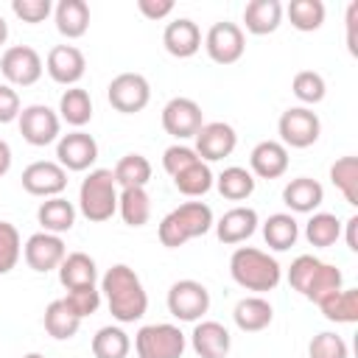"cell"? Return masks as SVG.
Segmentation results:
<instances>
[{"label": "cell", "mask_w": 358, "mask_h": 358, "mask_svg": "<svg viewBox=\"0 0 358 358\" xmlns=\"http://www.w3.org/2000/svg\"><path fill=\"white\" fill-rule=\"evenodd\" d=\"M92 355L95 358H126L131 350V338L123 327L117 324H106L92 336Z\"/></svg>", "instance_id": "35"}, {"label": "cell", "mask_w": 358, "mask_h": 358, "mask_svg": "<svg viewBox=\"0 0 358 358\" xmlns=\"http://www.w3.org/2000/svg\"><path fill=\"white\" fill-rule=\"evenodd\" d=\"M344 227H347V246H350V252H358V238H355V229H358V215H350V218L344 221Z\"/></svg>", "instance_id": "51"}, {"label": "cell", "mask_w": 358, "mask_h": 358, "mask_svg": "<svg viewBox=\"0 0 358 358\" xmlns=\"http://www.w3.org/2000/svg\"><path fill=\"white\" fill-rule=\"evenodd\" d=\"M204 50L215 64H235L246 50V36L238 22H215L204 36Z\"/></svg>", "instance_id": "12"}, {"label": "cell", "mask_w": 358, "mask_h": 358, "mask_svg": "<svg viewBox=\"0 0 358 358\" xmlns=\"http://www.w3.org/2000/svg\"><path fill=\"white\" fill-rule=\"evenodd\" d=\"M117 193L112 171L92 168L78 187V213L92 224H103L117 213Z\"/></svg>", "instance_id": "4"}, {"label": "cell", "mask_w": 358, "mask_h": 358, "mask_svg": "<svg viewBox=\"0 0 358 358\" xmlns=\"http://www.w3.org/2000/svg\"><path fill=\"white\" fill-rule=\"evenodd\" d=\"M101 296L109 305V313L120 324H131L145 316L148 310V294L137 277V271L126 263H115L101 277Z\"/></svg>", "instance_id": "1"}, {"label": "cell", "mask_w": 358, "mask_h": 358, "mask_svg": "<svg viewBox=\"0 0 358 358\" xmlns=\"http://www.w3.org/2000/svg\"><path fill=\"white\" fill-rule=\"evenodd\" d=\"M229 274L241 288L255 291L260 296L280 285L282 266L277 263V257H271L257 246H238L229 257Z\"/></svg>", "instance_id": "2"}, {"label": "cell", "mask_w": 358, "mask_h": 358, "mask_svg": "<svg viewBox=\"0 0 358 358\" xmlns=\"http://www.w3.org/2000/svg\"><path fill=\"white\" fill-rule=\"evenodd\" d=\"M296 238H299V224L291 213H274L263 221V241L268 243V249L285 252L296 243Z\"/></svg>", "instance_id": "31"}, {"label": "cell", "mask_w": 358, "mask_h": 358, "mask_svg": "<svg viewBox=\"0 0 358 358\" xmlns=\"http://www.w3.org/2000/svg\"><path fill=\"white\" fill-rule=\"evenodd\" d=\"M282 14L291 20V25L302 34H310V31H319L322 22H324V3L322 0H291Z\"/></svg>", "instance_id": "37"}, {"label": "cell", "mask_w": 358, "mask_h": 358, "mask_svg": "<svg viewBox=\"0 0 358 358\" xmlns=\"http://www.w3.org/2000/svg\"><path fill=\"white\" fill-rule=\"evenodd\" d=\"M257 224H260L257 213H255L252 207H241V204H238V207L227 210V213H224L213 227H215V235H218V241H221V243L235 246V243L249 241V238L255 235Z\"/></svg>", "instance_id": "20"}, {"label": "cell", "mask_w": 358, "mask_h": 358, "mask_svg": "<svg viewBox=\"0 0 358 358\" xmlns=\"http://www.w3.org/2000/svg\"><path fill=\"white\" fill-rule=\"evenodd\" d=\"M67 187V171L53 159H36L22 171V190L39 199L62 196Z\"/></svg>", "instance_id": "15"}, {"label": "cell", "mask_w": 358, "mask_h": 358, "mask_svg": "<svg viewBox=\"0 0 358 358\" xmlns=\"http://www.w3.org/2000/svg\"><path fill=\"white\" fill-rule=\"evenodd\" d=\"M22 257V238L14 224L0 221V274H8Z\"/></svg>", "instance_id": "42"}, {"label": "cell", "mask_w": 358, "mask_h": 358, "mask_svg": "<svg viewBox=\"0 0 358 358\" xmlns=\"http://www.w3.org/2000/svg\"><path fill=\"white\" fill-rule=\"evenodd\" d=\"M308 358H350V347L338 333L324 330V333H316L310 338Z\"/></svg>", "instance_id": "43"}, {"label": "cell", "mask_w": 358, "mask_h": 358, "mask_svg": "<svg viewBox=\"0 0 358 358\" xmlns=\"http://www.w3.org/2000/svg\"><path fill=\"white\" fill-rule=\"evenodd\" d=\"M117 213L123 218V224L129 227H143L151 218V196L145 193V187H123L117 193Z\"/></svg>", "instance_id": "32"}, {"label": "cell", "mask_w": 358, "mask_h": 358, "mask_svg": "<svg viewBox=\"0 0 358 358\" xmlns=\"http://www.w3.org/2000/svg\"><path fill=\"white\" fill-rule=\"evenodd\" d=\"M330 182L341 190L344 201H347L350 207H355V204H358V157L347 154V157L336 159V162L330 165Z\"/></svg>", "instance_id": "39"}, {"label": "cell", "mask_w": 358, "mask_h": 358, "mask_svg": "<svg viewBox=\"0 0 358 358\" xmlns=\"http://www.w3.org/2000/svg\"><path fill=\"white\" fill-rule=\"evenodd\" d=\"M319 266H322V260L316 255H299V257H294V263L288 268V285L296 294H305V288L313 280V274L319 271Z\"/></svg>", "instance_id": "45"}, {"label": "cell", "mask_w": 358, "mask_h": 358, "mask_svg": "<svg viewBox=\"0 0 358 358\" xmlns=\"http://www.w3.org/2000/svg\"><path fill=\"white\" fill-rule=\"evenodd\" d=\"M324 201V187L310 176H296L282 187V204L291 213H316Z\"/></svg>", "instance_id": "22"}, {"label": "cell", "mask_w": 358, "mask_h": 358, "mask_svg": "<svg viewBox=\"0 0 358 358\" xmlns=\"http://www.w3.org/2000/svg\"><path fill=\"white\" fill-rule=\"evenodd\" d=\"M196 145H193V151L199 154V159L201 162H218V159H224V157H229L232 151H235V145H238V134H235V129L229 126V123H224V120H213V123H204L199 131H196Z\"/></svg>", "instance_id": "14"}, {"label": "cell", "mask_w": 358, "mask_h": 358, "mask_svg": "<svg viewBox=\"0 0 358 358\" xmlns=\"http://www.w3.org/2000/svg\"><path fill=\"white\" fill-rule=\"evenodd\" d=\"M204 126V112L193 98H171L162 106V129L176 137V140H187L196 137V131Z\"/></svg>", "instance_id": "13"}, {"label": "cell", "mask_w": 358, "mask_h": 358, "mask_svg": "<svg viewBox=\"0 0 358 358\" xmlns=\"http://www.w3.org/2000/svg\"><path fill=\"white\" fill-rule=\"evenodd\" d=\"M64 255H67V246H64L62 235H50V232H34L22 246V257H25L28 268L39 271V274L59 268Z\"/></svg>", "instance_id": "16"}, {"label": "cell", "mask_w": 358, "mask_h": 358, "mask_svg": "<svg viewBox=\"0 0 358 358\" xmlns=\"http://www.w3.org/2000/svg\"><path fill=\"white\" fill-rule=\"evenodd\" d=\"M6 39H8V22H6V17L0 14V48L6 45Z\"/></svg>", "instance_id": "53"}, {"label": "cell", "mask_w": 358, "mask_h": 358, "mask_svg": "<svg viewBox=\"0 0 358 358\" xmlns=\"http://www.w3.org/2000/svg\"><path fill=\"white\" fill-rule=\"evenodd\" d=\"M98 159V143L92 134H87L84 129H76V131H67L56 140V162L64 168V171H90Z\"/></svg>", "instance_id": "11"}, {"label": "cell", "mask_w": 358, "mask_h": 358, "mask_svg": "<svg viewBox=\"0 0 358 358\" xmlns=\"http://www.w3.org/2000/svg\"><path fill=\"white\" fill-rule=\"evenodd\" d=\"M213 224H215V218H213L210 204H204V201H185V204H179L176 210H171L159 221L157 235H159V243L165 249H179V246H185L193 238H204L213 229Z\"/></svg>", "instance_id": "3"}, {"label": "cell", "mask_w": 358, "mask_h": 358, "mask_svg": "<svg viewBox=\"0 0 358 358\" xmlns=\"http://www.w3.org/2000/svg\"><path fill=\"white\" fill-rule=\"evenodd\" d=\"M137 11L145 20H165L173 11V0H137Z\"/></svg>", "instance_id": "49"}, {"label": "cell", "mask_w": 358, "mask_h": 358, "mask_svg": "<svg viewBox=\"0 0 358 358\" xmlns=\"http://www.w3.org/2000/svg\"><path fill=\"white\" fill-rule=\"evenodd\" d=\"M0 73L8 87H34L42 78L45 64L31 45H11L0 56Z\"/></svg>", "instance_id": "8"}, {"label": "cell", "mask_w": 358, "mask_h": 358, "mask_svg": "<svg viewBox=\"0 0 358 358\" xmlns=\"http://www.w3.org/2000/svg\"><path fill=\"white\" fill-rule=\"evenodd\" d=\"M232 319H235L238 330H243V333H260V330H266L271 324L274 308H271V302L266 296H257V294L255 296H243L235 305Z\"/></svg>", "instance_id": "24"}, {"label": "cell", "mask_w": 358, "mask_h": 358, "mask_svg": "<svg viewBox=\"0 0 358 358\" xmlns=\"http://www.w3.org/2000/svg\"><path fill=\"white\" fill-rule=\"evenodd\" d=\"M341 238V221L333 213H310L305 224V241L316 249H327Z\"/></svg>", "instance_id": "36"}, {"label": "cell", "mask_w": 358, "mask_h": 358, "mask_svg": "<svg viewBox=\"0 0 358 358\" xmlns=\"http://www.w3.org/2000/svg\"><path fill=\"white\" fill-rule=\"evenodd\" d=\"M288 171V148L280 140H260L249 154V173L260 179H280Z\"/></svg>", "instance_id": "19"}, {"label": "cell", "mask_w": 358, "mask_h": 358, "mask_svg": "<svg viewBox=\"0 0 358 358\" xmlns=\"http://www.w3.org/2000/svg\"><path fill=\"white\" fill-rule=\"evenodd\" d=\"M59 120L73 129H81L92 120V98L84 87H67L59 98Z\"/></svg>", "instance_id": "29"}, {"label": "cell", "mask_w": 358, "mask_h": 358, "mask_svg": "<svg viewBox=\"0 0 358 358\" xmlns=\"http://www.w3.org/2000/svg\"><path fill=\"white\" fill-rule=\"evenodd\" d=\"M344 288V274H341V268H336L333 263H324L322 260V266H319V271L313 274V280L308 282V288H305V299H310V302H319V299H324L327 294H333V291H341Z\"/></svg>", "instance_id": "40"}, {"label": "cell", "mask_w": 358, "mask_h": 358, "mask_svg": "<svg viewBox=\"0 0 358 358\" xmlns=\"http://www.w3.org/2000/svg\"><path fill=\"white\" fill-rule=\"evenodd\" d=\"M213 185H215V176H213L210 165L201 162V159L193 162L190 168H185L182 173L173 176V187H176L182 196H187V199H199V196H204Z\"/></svg>", "instance_id": "38"}, {"label": "cell", "mask_w": 358, "mask_h": 358, "mask_svg": "<svg viewBox=\"0 0 358 358\" xmlns=\"http://www.w3.org/2000/svg\"><path fill=\"white\" fill-rule=\"evenodd\" d=\"M22 358H45L42 352H28V355H22Z\"/></svg>", "instance_id": "54"}, {"label": "cell", "mask_w": 358, "mask_h": 358, "mask_svg": "<svg viewBox=\"0 0 358 358\" xmlns=\"http://www.w3.org/2000/svg\"><path fill=\"white\" fill-rule=\"evenodd\" d=\"M255 182L257 179L246 168H241V165H229V168H224L215 176V187H218V193L227 201H243V199H249L255 193Z\"/></svg>", "instance_id": "34"}, {"label": "cell", "mask_w": 358, "mask_h": 358, "mask_svg": "<svg viewBox=\"0 0 358 358\" xmlns=\"http://www.w3.org/2000/svg\"><path fill=\"white\" fill-rule=\"evenodd\" d=\"M42 324H45V333H48L50 338L67 341V338H73V336L78 333L81 319L67 308L64 299H53V302H48V308H45Z\"/></svg>", "instance_id": "30"}, {"label": "cell", "mask_w": 358, "mask_h": 358, "mask_svg": "<svg viewBox=\"0 0 358 358\" xmlns=\"http://www.w3.org/2000/svg\"><path fill=\"white\" fill-rule=\"evenodd\" d=\"M162 45H165V50H168L171 56H176V59H190V56H196L199 48H201V31H199V25H196L193 20L179 17V20H173V22L165 25V31H162Z\"/></svg>", "instance_id": "21"}, {"label": "cell", "mask_w": 358, "mask_h": 358, "mask_svg": "<svg viewBox=\"0 0 358 358\" xmlns=\"http://www.w3.org/2000/svg\"><path fill=\"white\" fill-rule=\"evenodd\" d=\"M106 98L115 112L120 115H137L148 106L151 101V84L143 73H120L109 81Z\"/></svg>", "instance_id": "9"}, {"label": "cell", "mask_w": 358, "mask_h": 358, "mask_svg": "<svg viewBox=\"0 0 358 358\" xmlns=\"http://www.w3.org/2000/svg\"><path fill=\"white\" fill-rule=\"evenodd\" d=\"M11 159H14V157H11V145L0 137V176H6V173L11 171Z\"/></svg>", "instance_id": "52"}, {"label": "cell", "mask_w": 358, "mask_h": 358, "mask_svg": "<svg viewBox=\"0 0 358 358\" xmlns=\"http://www.w3.org/2000/svg\"><path fill=\"white\" fill-rule=\"evenodd\" d=\"M11 11L17 20L28 22V25H36V22H45L53 11V3L50 0H11Z\"/></svg>", "instance_id": "47"}, {"label": "cell", "mask_w": 358, "mask_h": 358, "mask_svg": "<svg viewBox=\"0 0 358 358\" xmlns=\"http://www.w3.org/2000/svg\"><path fill=\"white\" fill-rule=\"evenodd\" d=\"M190 347L199 358H227V352L232 347V336L221 322L201 319V322H196V327L190 333Z\"/></svg>", "instance_id": "18"}, {"label": "cell", "mask_w": 358, "mask_h": 358, "mask_svg": "<svg viewBox=\"0 0 358 358\" xmlns=\"http://www.w3.org/2000/svg\"><path fill=\"white\" fill-rule=\"evenodd\" d=\"M17 126H20L22 140L31 143V145H36V148L50 145V143H56V140L62 137V134H59L62 120H59V115H56L50 106H45V103H28V106H22V112H20V117H17Z\"/></svg>", "instance_id": "10"}, {"label": "cell", "mask_w": 358, "mask_h": 358, "mask_svg": "<svg viewBox=\"0 0 358 358\" xmlns=\"http://www.w3.org/2000/svg\"><path fill=\"white\" fill-rule=\"evenodd\" d=\"M210 310V291L199 280H176L168 288V313L179 322H201Z\"/></svg>", "instance_id": "7"}, {"label": "cell", "mask_w": 358, "mask_h": 358, "mask_svg": "<svg viewBox=\"0 0 358 358\" xmlns=\"http://www.w3.org/2000/svg\"><path fill=\"white\" fill-rule=\"evenodd\" d=\"M48 76L62 87H78V81L87 73V59L76 45H56L48 50L45 59Z\"/></svg>", "instance_id": "17"}, {"label": "cell", "mask_w": 358, "mask_h": 358, "mask_svg": "<svg viewBox=\"0 0 358 358\" xmlns=\"http://www.w3.org/2000/svg\"><path fill=\"white\" fill-rule=\"evenodd\" d=\"M59 271V282L73 291V288H84V285H95L98 282V266L87 252H70L64 255Z\"/></svg>", "instance_id": "26"}, {"label": "cell", "mask_w": 358, "mask_h": 358, "mask_svg": "<svg viewBox=\"0 0 358 358\" xmlns=\"http://www.w3.org/2000/svg\"><path fill=\"white\" fill-rule=\"evenodd\" d=\"M347 48H350V53L355 56L358 53V42H355V25H358V3H350L347 6Z\"/></svg>", "instance_id": "50"}, {"label": "cell", "mask_w": 358, "mask_h": 358, "mask_svg": "<svg viewBox=\"0 0 358 358\" xmlns=\"http://www.w3.org/2000/svg\"><path fill=\"white\" fill-rule=\"evenodd\" d=\"M115 185L123 187H145L151 179V162L143 154H123L112 168Z\"/></svg>", "instance_id": "33"}, {"label": "cell", "mask_w": 358, "mask_h": 358, "mask_svg": "<svg viewBox=\"0 0 358 358\" xmlns=\"http://www.w3.org/2000/svg\"><path fill=\"white\" fill-rule=\"evenodd\" d=\"M56 31L67 39H78L90 28V6L84 0H59L53 6Z\"/></svg>", "instance_id": "25"}, {"label": "cell", "mask_w": 358, "mask_h": 358, "mask_svg": "<svg viewBox=\"0 0 358 358\" xmlns=\"http://www.w3.org/2000/svg\"><path fill=\"white\" fill-rule=\"evenodd\" d=\"M291 92L296 95V101H302L305 106H313L319 101H324V92H327V84L322 78V73L316 70H299L291 81Z\"/></svg>", "instance_id": "41"}, {"label": "cell", "mask_w": 358, "mask_h": 358, "mask_svg": "<svg viewBox=\"0 0 358 358\" xmlns=\"http://www.w3.org/2000/svg\"><path fill=\"white\" fill-rule=\"evenodd\" d=\"M64 302H67V308L78 316V319H87V316H92L98 308H101V288L98 285H84V288H73V291H67V296H62Z\"/></svg>", "instance_id": "44"}, {"label": "cell", "mask_w": 358, "mask_h": 358, "mask_svg": "<svg viewBox=\"0 0 358 358\" xmlns=\"http://www.w3.org/2000/svg\"><path fill=\"white\" fill-rule=\"evenodd\" d=\"M282 22V3L280 0H249L243 8V25L255 36L274 34Z\"/></svg>", "instance_id": "23"}, {"label": "cell", "mask_w": 358, "mask_h": 358, "mask_svg": "<svg viewBox=\"0 0 358 358\" xmlns=\"http://www.w3.org/2000/svg\"><path fill=\"white\" fill-rule=\"evenodd\" d=\"M193 162H199V154L190 148V145H182V143H173L162 151V168L165 173L173 179L176 173H182L185 168H190Z\"/></svg>", "instance_id": "46"}, {"label": "cell", "mask_w": 358, "mask_h": 358, "mask_svg": "<svg viewBox=\"0 0 358 358\" xmlns=\"http://www.w3.org/2000/svg\"><path fill=\"white\" fill-rule=\"evenodd\" d=\"M185 347H187L185 333L171 322L143 324L134 336L137 358H182Z\"/></svg>", "instance_id": "5"}, {"label": "cell", "mask_w": 358, "mask_h": 358, "mask_svg": "<svg viewBox=\"0 0 358 358\" xmlns=\"http://www.w3.org/2000/svg\"><path fill=\"white\" fill-rule=\"evenodd\" d=\"M316 305L327 322H336V324H355L358 322V288L333 291L324 299H319Z\"/></svg>", "instance_id": "28"}, {"label": "cell", "mask_w": 358, "mask_h": 358, "mask_svg": "<svg viewBox=\"0 0 358 358\" xmlns=\"http://www.w3.org/2000/svg\"><path fill=\"white\" fill-rule=\"evenodd\" d=\"M36 221L42 224V232H50V235L70 232L73 224H76V204L67 201L64 196L45 199L36 210Z\"/></svg>", "instance_id": "27"}, {"label": "cell", "mask_w": 358, "mask_h": 358, "mask_svg": "<svg viewBox=\"0 0 358 358\" xmlns=\"http://www.w3.org/2000/svg\"><path fill=\"white\" fill-rule=\"evenodd\" d=\"M277 131L285 148H310L322 134V120L308 106H288L277 120Z\"/></svg>", "instance_id": "6"}, {"label": "cell", "mask_w": 358, "mask_h": 358, "mask_svg": "<svg viewBox=\"0 0 358 358\" xmlns=\"http://www.w3.org/2000/svg\"><path fill=\"white\" fill-rule=\"evenodd\" d=\"M22 112V103H20V95L14 87L8 84H0V123H11L17 120Z\"/></svg>", "instance_id": "48"}]
</instances>
